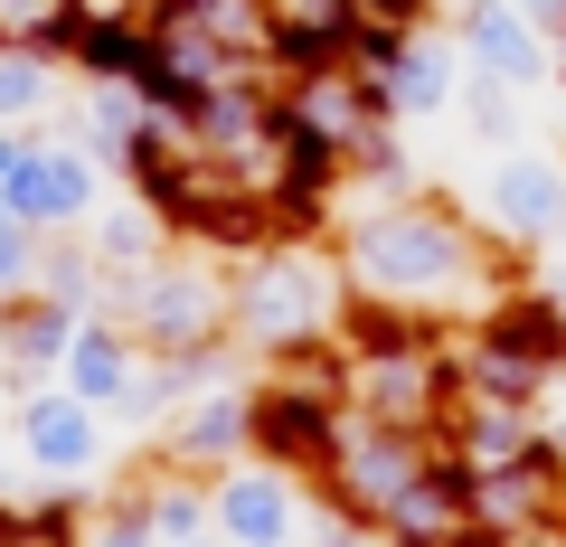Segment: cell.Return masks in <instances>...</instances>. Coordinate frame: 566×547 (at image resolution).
<instances>
[{
  "mask_svg": "<svg viewBox=\"0 0 566 547\" xmlns=\"http://www.w3.org/2000/svg\"><path fill=\"white\" fill-rule=\"evenodd\" d=\"M331 255H340L349 293L434 312V322H453V330H472L528 274V255L491 245L453 189H397V199H378V189H340Z\"/></svg>",
  "mask_w": 566,
  "mask_h": 547,
  "instance_id": "cell-1",
  "label": "cell"
},
{
  "mask_svg": "<svg viewBox=\"0 0 566 547\" xmlns=\"http://www.w3.org/2000/svg\"><path fill=\"white\" fill-rule=\"evenodd\" d=\"M340 312H349V274L331 255V236H274L264 255L227 264V330H237L245 368L340 340Z\"/></svg>",
  "mask_w": 566,
  "mask_h": 547,
  "instance_id": "cell-2",
  "label": "cell"
},
{
  "mask_svg": "<svg viewBox=\"0 0 566 547\" xmlns=\"http://www.w3.org/2000/svg\"><path fill=\"white\" fill-rule=\"evenodd\" d=\"M463 208H472V227H482L491 245H510V255H547V245H566V161H557V151L510 143V151L482 161V180L463 189Z\"/></svg>",
  "mask_w": 566,
  "mask_h": 547,
  "instance_id": "cell-3",
  "label": "cell"
},
{
  "mask_svg": "<svg viewBox=\"0 0 566 547\" xmlns=\"http://www.w3.org/2000/svg\"><path fill=\"white\" fill-rule=\"evenodd\" d=\"M349 434V406L331 397V387H293V378H245V463L264 472H293V482H322L331 453H340Z\"/></svg>",
  "mask_w": 566,
  "mask_h": 547,
  "instance_id": "cell-4",
  "label": "cell"
},
{
  "mask_svg": "<svg viewBox=\"0 0 566 547\" xmlns=\"http://www.w3.org/2000/svg\"><path fill=\"white\" fill-rule=\"evenodd\" d=\"M57 387H66V397H85V406L104 415V425H114V434H133V444L170 415L161 368H151V359L133 349V330H123L114 312H85V322H76V349H66Z\"/></svg>",
  "mask_w": 566,
  "mask_h": 547,
  "instance_id": "cell-5",
  "label": "cell"
},
{
  "mask_svg": "<svg viewBox=\"0 0 566 547\" xmlns=\"http://www.w3.org/2000/svg\"><path fill=\"white\" fill-rule=\"evenodd\" d=\"M104 199H114V170L85 161L57 123H48V133H29L20 170H10V189H0V208H10L20 227H39V236H85Z\"/></svg>",
  "mask_w": 566,
  "mask_h": 547,
  "instance_id": "cell-6",
  "label": "cell"
},
{
  "mask_svg": "<svg viewBox=\"0 0 566 547\" xmlns=\"http://www.w3.org/2000/svg\"><path fill=\"white\" fill-rule=\"evenodd\" d=\"M424 463H434V434H406V425H368V415H349V434H340V453H331V472L312 482V501H322V509H349V519L378 528L387 501H397Z\"/></svg>",
  "mask_w": 566,
  "mask_h": 547,
  "instance_id": "cell-7",
  "label": "cell"
},
{
  "mask_svg": "<svg viewBox=\"0 0 566 547\" xmlns=\"http://www.w3.org/2000/svg\"><path fill=\"white\" fill-rule=\"evenodd\" d=\"M10 453L39 482H104L114 425L85 397H66V387H29V397H10Z\"/></svg>",
  "mask_w": 566,
  "mask_h": 547,
  "instance_id": "cell-8",
  "label": "cell"
},
{
  "mask_svg": "<svg viewBox=\"0 0 566 547\" xmlns=\"http://www.w3.org/2000/svg\"><path fill=\"white\" fill-rule=\"evenodd\" d=\"M444 29L463 48V76H491L510 95H557V39L528 10H510V0H453Z\"/></svg>",
  "mask_w": 566,
  "mask_h": 547,
  "instance_id": "cell-9",
  "label": "cell"
},
{
  "mask_svg": "<svg viewBox=\"0 0 566 547\" xmlns=\"http://www.w3.org/2000/svg\"><path fill=\"white\" fill-rule=\"evenodd\" d=\"M208 519H218V547H303L312 491L293 472L227 463V472H208Z\"/></svg>",
  "mask_w": 566,
  "mask_h": 547,
  "instance_id": "cell-10",
  "label": "cell"
},
{
  "mask_svg": "<svg viewBox=\"0 0 566 547\" xmlns=\"http://www.w3.org/2000/svg\"><path fill=\"white\" fill-rule=\"evenodd\" d=\"M142 463H161V472H227V463H245V378H218V387H199V397H180L161 415V425L142 434Z\"/></svg>",
  "mask_w": 566,
  "mask_h": 547,
  "instance_id": "cell-11",
  "label": "cell"
},
{
  "mask_svg": "<svg viewBox=\"0 0 566 547\" xmlns=\"http://www.w3.org/2000/svg\"><path fill=\"white\" fill-rule=\"evenodd\" d=\"M378 538L387 547H482V528H472V463H463V453L434 444V463L387 501Z\"/></svg>",
  "mask_w": 566,
  "mask_h": 547,
  "instance_id": "cell-12",
  "label": "cell"
},
{
  "mask_svg": "<svg viewBox=\"0 0 566 547\" xmlns=\"http://www.w3.org/2000/svg\"><path fill=\"white\" fill-rule=\"evenodd\" d=\"M387 95V114L416 133V123H444L453 104H463V48H453V29L444 20H424V29H406L397 39V57L368 76Z\"/></svg>",
  "mask_w": 566,
  "mask_h": 547,
  "instance_id": "cell-13",
  "label": "cell"
},
{
  "mask_svg": "<svg viewBox=\"0 0 566 547\" xmlns=\"http://www.w3.org/2000/svg\"><path fill=\"white\" fill-rule=\"evenodd\" d=\"M472 340L501 349V359H520V368H538V378H566V293H547L538 274H520V284L472 322Z\"/></svg>",
  "mask_w": 566,
  "mask_h": 547,
  "instance_id": "cell-14",
  "label": "cell"
},
{
  "mask_svg": "<svg viewBox=\"0 0 566 547\" xmlns=\"http://www.w3.org/2000/svg\"><path fill=\"white\" fill-rule=\"evenodd\" d=\"M76 322L85 312L48 303V293H29V303L0 312V349H10V397H29V387H57L66 349H76Z\"/></svg>",
  "mask_w": 566,
  "mask_h": 547,
  "instance_id": "cell-15",
  "label": "cell"
},
{
  "mask_svg": "<svg viewBox=\"0 0 566 547\" xmlns=\"http://www.w3.org/2000/svg\"><path fill=\"white\" fill-rule=\"evenodd\" d=\"M85 255H95V274H104V303H114L133 274H151V264L170 255V227L151 218V208L123 189V199H104L95 208V227H85Z\"/></svg>",
  "mask_w": 566,
  "mask_h": 547,
  "instance_id": "cell-16",
  "label": "cell"
},
{
  "mask_svg": "<svg viewBox=\"0 0 566 547\" xmlns=\"http://www.w3.org/2000/svg\"><path fill=\"white\" fill-rule=\"evenodd\" d=\"M161 57L151 20H76V48H66V76L76 85H142Z\"/></svg>",
  "mask_w": 566,
  "mask_h": 547,
  "instance_id": "cell-17",
  "label": "cell"
},
{
  "mask_svg": "<svg viewBox=\"0 0 566 547\" xmlns=\"http://www.w3.org/2000/svg\"><path fill=\"white\" fill-rule=\"evenodd\" d=\"M133 482H142V509H151V538H161V547H199V538H218V519H208V482H199V472H161V463H142Z\"/></svg>",
  "mask_w": 566,
  "mask_h": 547,
  "instance_id": "cell-18",
  "label": "cell"
},
{
  "mask_svg": "<svg viewBox=\"0 0 566 547\" xmlns=\"http://www.w3.org/2000/svg\"><path fill=\"white\" fill-rule=\"evenodd\" d=\"M66 104V66L29 57V48H0V133H48Z\"/></svg>",
  "mask_w": 566,
  "mask_h": 547,
  "instance_id": "cell-19",
  "label": "cell"
},
{
  "mask_svg": "<svg viewBox=\"0 0 566 547\" xmlns=\"http://www.w3.org/2000/svg\"><path fill=\"white\" fill-rule=\"evenodd\" d=\"M0 48H29V57L66 66V48H76V10H66V0H0Z\"/></svg>",
  "mask_w": 566,
  "mask_h": 547,
  "instance_id": "cell-20",
  "label": "cell"
},
{
  "mask_svg": "<svg viewBox=\"0 0 566 547\" xmlns=\"http://www.w3.org/2000/svg\"><path fill=\"white\" fill-rule=\"evenodd\" d=\"M39 293L66 303V312H104V274H95V255H85V236H48L39 245Z\"/></svg>",
  "mask_w": 566,
  "mask_h": 547,
  "instance_id": "cell-21",
  "label": "cell"
},
{
  "mask_svg": "<svg viewBox=\"0 0 566 547\" xmlns=\"http://www.w3.org/2000/svg\"><path fill=\"white\" fill-rule=\"evenodd\" d=\"M76 547H161L151 538V509H142V482H104L85 528H76Z\"/></svg>",
  "mask_w": 566,
  "mask_h": 547,
  "instance_id": "cell-22",
  "label": "cell"
},
{
  "mask_svg": "<svg viewBox=\"0 0 566 547\" xmlns=\"http://www.w3.org/2000/svg\"><path fill=\"white\" fill-rule=\"evenodd\" d=\"M453 114H463L491 151H510L520 123H528V95H510V85H491V76H463V104H453Z\"/></svg>",
  "mask_w": 566,
  "mask_h": 547,
  "instance_id": "cell-23",
  "label": "cell"
},
{
  "mask_svg": "<svg viewBox=\"0 0 566 547\" xmlns=\"http://www.w3.org/2000/svg\"><path fill=\"white\" fill-rule=\"evenodd\" d=\"M39 227H20V218H10V208H0V312H10V303H29V293H39Z\"/></svg>",
  "mask_w": 566,
  "mask_h": 547,
  "instance_id": "cell-24",
  "label": "cell"
},
{
  "mask_svg": "<svg viewBox=\"0 0 566 547\" xmlns=\"http://www.w3.org/2000/svg\"><path fill=\"white\" fill-rule=\"evenodd\" d=\"M303 547H387V538H378L368 519H349V509H322V501H312V528H303Z\"/></svg>",
  "mask_w": 566,
  "mask_h": 547,
  "instance_id": "cell-25",
  "label": "cell"
},
{
  "mask_svg": "<svg viewBox=\"0 0 566 547\" xmlns=\"http://www.w3.org/2000/svg\"><path fill=\"white\" fill-rule=\"evenodd\" d=\"M20 151H29V133H0V189H10V170H20Z\"/></svg>",
  "mask_w": 566,
  "mask_h": 547,
  "instance_id": "cell-26",
  "label": "cell"
},
{
  "mask_svg": "<svg viewBox=\"0 0 566 547\" xmlns=\"http://www.w3.org/2000/svg\"><path fill=\"white\" fill-rule=\"evenodd\" d=\"M547 547H566V472H557V509H547Z\"/></svg>",
  "mask_w": 566,
  "mask_h": 547,
  "instance_id": "cell-27",
  "label": "cell"
},
{
  "mask_svg": "<svg viewBox=\"0 0 566 547\" xmlns=\"http://www.w3.org/2000/svg\"><path fill=\"white\" fill-rule=\"evenodd\" d=\"M557 95H566V29H557Z\"/></svg>",
  "mask_w": 566,
  "mask_h": 547,
  "instance_id": "cell-28",
  "label": "cell"
},
{
  "mask_svg": "<svg viewBox=\"0 0 566 547\" xmlns=\"http://www.w3.org/2000/svg\"><path fill=\"white\" fill-rule=\"evenodd\" d=\"M0 453H10V397H0Z\"/></svg>",
  "mask_w": 566,
  "mask_h": 547,
  "instance_id": "cell-29",
  "label": "cell"
},
{
  "mask_svg": "<svg viewBox=\"0 0 566 547\" xmlns=\"http://www.w3.org/2000/svg\"><path fill=\"white\" fill-rule=\"evenodd\" d=\"M0 397H10V349H0Z\"/></svg>",
  "mask_w": 566,
  "mask_h": 547,
  "instance_id": "cell-30",
  "label": "cell"
},
{
  "mask_svg": "<svg viewBox=\"0 0 566 547\" xmlns=\"http://www.w3.org/2000/svg\"><path fill=\"white\" fill-rule=\"evenodd\" d=\"M547 434H557V444H566V415H547Z\"/></svg>",
  "mask_w": 566,
  "mask_h": 547,
  "instance_id": "cell-31",
  "label": "cell"
},
{
  "mask_svg": "<svg viewBox=\"0 0 566 547\" xmlns=\"http://www.w3.org/2000/svg\"><path fill=\"white\" fill-rule=\"evenodd\" d=\"M199 547H218V538H199Z\"/></svg>",
  "mask_w": 566,
  "mask_h": 547,
  "instance_id": "cell-32",
  "label": "cell"
}]
</instances>
